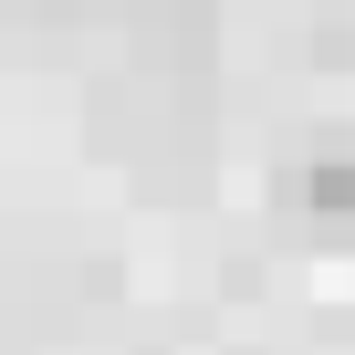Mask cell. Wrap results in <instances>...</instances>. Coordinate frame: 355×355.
Wrapping results in <instances>:
<instances>
[{"label": "cell", "instance_id": "1", "mask_svg": "<svg viewBox=\"0 0 355 355\" xmlns=\"http://www.w3.org/2000/svg\"><path fill=\"white\" fill-rule=\"evenodd\" d=\"M303 209H313V220H355V157H313Z\"/></svg>", "mask_w": 355, "mask_h": 355}]
</instances>
